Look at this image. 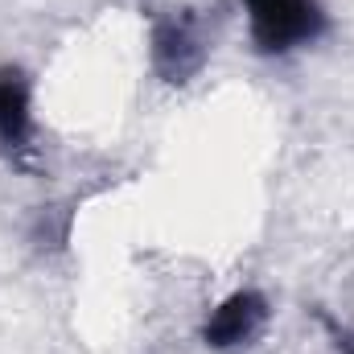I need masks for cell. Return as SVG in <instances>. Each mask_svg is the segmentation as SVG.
<instances>
[{
    "mask_svg": "<svg viewBox=\"0 0 354 354\" xmlns=\"http://www.w3.org/2000/svg\"><path fill=\"white\" fill-rule=\"evenodd\" d=\"M252 41L268 58H284L301 46H313L326 33L322 0H243Z\"/></svg>",
    "mask_w": 354,
    "mask_h": 354,
    "instance_id": "6da1fadb",
    "label": "cell"
},
{
    "mask_svg": "<svg viewBox=\"0 0 354 354\" xmlns=\"http://www.w3.org/2000/svg\"><path fill=\"white\" fill-rule=\"evenodd\" d=\"M264 322H268V301L256 288H239L206 317L202 342L210 351H239V346H252V338L264 330Z\"/></svg>",
    "mask_w": 354,
    "mask_h": 354,
    "instance_id": "7a4b0ae2",
    "label": "cell"
},
{
    "mask_svg": "<svg viewBox=\"0 0 354 354\" xmlns=\"http://www.w3.org/2000/svg\"><path fill=\"white\" fill-rule=\"evenodd\" d=\"M33 136V87L21 66H0V149L25 153Z\"/></svg>",
    "mask_w": 354,
    "mask_h": 354,
    "instance_id": "3957f363",
    "label": "cell"
},
{
    "mask_svg": "<svg viewBox=\"0 0 354 354\" xmlns=\"http://www.w3.org/2000/svg\"><path fill=\"white\" fill-rule=\"evenodd\" d=\"M153 58H157L161 75H169V83H181V79L202 62V46H198V37H194L189 25L169 21V25H161L157 37H153Z\"/></svg>",
    "mask_w": 354,
    "mask_h": 354,
    "instance_id": "277c9868",
    "label": "cell"
}]
</instances>
